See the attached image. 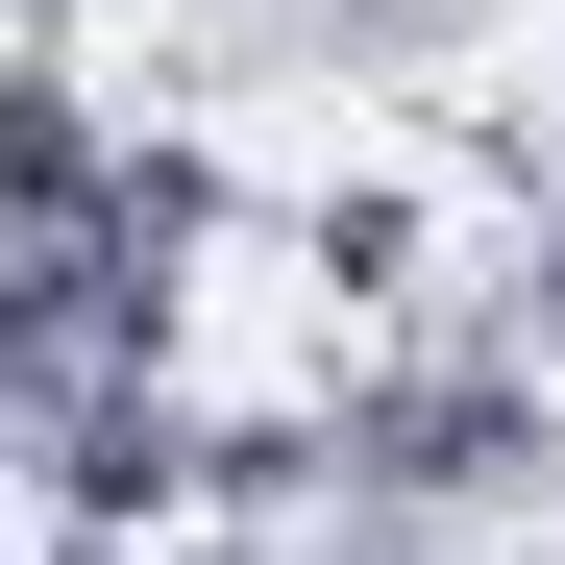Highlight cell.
<instances>
[{
	"label": "cell",
	"mask_w": 565,
	"mask_h": 565,
	"mask_svg": "<svg viewBox=\"0 0 565 565\" xmlns=\"http://www.w3.org/2000/svg\"><path fill=\"white\" fill-rule=\"evenodd\" d=\"M99 172H124V99H99L74 50H0V246L99 222Z\"/></svg>",
	"instance_id": "cell-2"
},
{
	"label": "cell",
	"mask_w": 565,
	"mask_h": 565,
	"mask_svg": "<svg viewBox=\"0 0 565 565\" xmlns=\"http://www.w3.org/2000/svg\"><path fill=\"white\" fill-rule=\"evenodd\" d=\"M0 25H25V0H0Z\"/></svg>",
	"instance_id": "cell-5"
},
{
	"label": "cell",
	"mask_w": 565,
	"mask_h": 565,
	"mask_svg": "<svg viewBox=\"0 0 565 565\" xmlns=\"http://www.w3.org/2000/svg\"><path fill=\"white\" fill-rule=\"evenodd\" d=\"M296 443L344 467L369 516H418V541L565 492V394H541L516 344H369V369H320V418H296Z\"/></svg>",
	"instance_id": "cell-1"
},
{
	"label": "cell",
	"mask_w": 565,
	"mask_h": 565,
	"mask_svg": "<svg viewBox=\"0 0 565 565\" xmlns=\"http://www.w3.org/2000/svg\"><path fill=\"white\" fill-rule=\"evenodd\" d=\"M492 344L565 394V148H541V198H516V270H492Z\"/></svg>",
	"instance_id": "cell-4"
},
{
	"label": "cell",
	"mask_w": 565,
	"mask_h": 565,
	"mask_svg": "<svg viewBox=\"0 0 565 565\" xmlns=\"http://www.w3.org/2000/svg\"><path fill=\"white\" fill-rule=\"evenodd\" d=\"M246 25H270V50H320L344 99H418V74L492 50V0H246Z\"/></svg>",
	"instance_id": "cell-3"
}]
</instances>
